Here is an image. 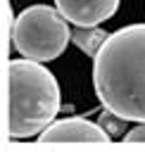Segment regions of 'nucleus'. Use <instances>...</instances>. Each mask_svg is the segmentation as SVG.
Returning <instances> with one entry per match:
<instances>
[{
    "instance_id": "f257e3e1",
    "label": "nucleus",
    "mask_w": 145,
    "mask_h": 152,
    "mask_svg": "<svg viewBox=\"0 0 145 152\" xmlns=\"http://www.w3.org/2000/svg\"><path fill=\"white\" fill-rule=\"evenodd\" d=\"M93 86L105 109L145 121V24L109 33L93 57Z\"/></svg>"
},
{
    "instance_id": "f03ea898",
    "label": "nucleus",
    "mask_w": 145,
    "mask_h": 152,
    "mask_svg": "<svg viewBox=\"0 0 145 152\" xmlns=\"http://www.w3.org/2000/svg\"><path fill=\"white\" fill-rule=\"evenodd\" d=\"M10 121L12 140L40 135L59 112V86L43 62L26 57L10 59Z\"/></svg>"
},
{
    "instance_id": "7ed1b4c3",
    "label": "nucleus",
    "mask_w": 145,
    "mask_h": 152,
    "mask_svg": "<svg viewBox=\"0 0 145 152\" xmlns=\"http://www.w3.org/2000/svg\"><path fill=\"white\" fill-rule=\"evenodd\" d=\"M71 40L64 14L57 7L31 5L14 17L12 24V45L14 50L33 62L57 59Z\"/></svg>"
},
{
    "instance_id": "20e7f679",
    "label": "nucleus",
    "mask_w": 145,
    "mask_h": 152,
    "mask_svg": "<svg viewBox=\"0 0 145 152\" xmlns=\"http://www.w3.org/2000/svg\"><path fill=\"white\" fill-rule=\"evenodd\" d=\"M109 133L93 121L86 119H62V121H52L40 135L38 142L40 145H52V142H109Z\"/></svg>"
},
{
    "instance_id": "39448f33",
    "label": "nucleus",
    "mask_w": 145,
    "mask_h": 152,
    "mask_svg": "<svg viewBox=\"0 0 145 152\" xmlns=\"http://www.w3.org/2000/svg\"><path fill=\"white\" fill-rule=\"evenodd\" d=\"M55 7L76 26H100L119 10V0H55Z\"/></svg>"
},
{
    "instance_id": "423d86ee",
    "label": "nucleus",
    "mask_w": 145,
    "mask_h": 152,
    "mask_svg": "<svg viewBox=\"0 0 145 152\" xmlns=\"http://www.w3.org/2000/svg\"><path fill=\"white\" fill-rule=\"evenodd\" d=\"M107 38H109V33L105 28H100V26H76L71 31V43L76 48H81L86 55H90V57L97 55V50L105 45Z\"/></svg>"
},
{
    "instance_id": "0eeeda50",
    "label": "nucleus",
    "mask_w": 145,
    "mask_h": 152,
    "mask_svg": "<svg viewBox=\"0 0 145 152\" xmlns=\"http://www.w3.org/2000/svg\"><path fill=\"white\" fill-rule=\"evenodd\" d=\"M100 126L109 133V138H114V140H124V135L128 133L126 131V119L124 116H119V114H114V112H109V109H105L102 114H100Z\"/></svg>"
},
{
    "instance_id": "6e6552de",
    "label": "nucleus",
    "mask_w": 145,
    "mask_h": 152,
    "mask_svg": "<svg viewBox=\"0 0 145 152\" xmlns=\"http://www.w3.org/2000/svg\"><path fill=\"white\" fill-rule=\"evenodd\" d=\"M124 142H126V145H133V142H145V121H140L135 128H131V131L124 135Z\"/></svg>"
}]
</instances>
